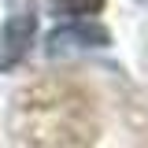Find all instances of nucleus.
<instances>
[{
    "instance_id": "obj_3",
    "label": "nucleus",
    "mask_w": 148,
    "mask_h": 148,
    "mask_svg": "<svg viewBox=\"0 0 148 148\" xmlns=\"http://www.w3.org/2000/svg\"><path fill=\"white\" fill-rule=\"evenodd\" d=\"M104 0H52L56 15H67L74 22H89V15H100Z\"/></svg>"
},
{
    "instance_id": "obj_2",
    "label": "nucleus",
    "mask_w": 148,
    "mask_h": 148,
    "mask_svg": "<svg viewBox=\"0 0 148 148\" xmlns=\"http://www.w3.org/2000/svg\"><path fill=\"white\" fill-rule=\"evenodd\" d=\"M111 34L96 22H71L48 34V56H67V52H82V48H100L108 45Z\"/></svg>"
},
{
    "instance_id": "obj_1",
    "label": "nucleus",
    "mask_w": 148,
    "mask_h": 148,
    "mask_svg": "<svg viewBox=\"0 0 148 148\" xmlns=\"http://www.w3.org/2000/svg\"><path fill=\"white\" fill-rule=\"evenodd\" d=\"M37 34V15H34V0H11V11L0 26V71L18 67Z\"/></svg>"
}]
</instances>
